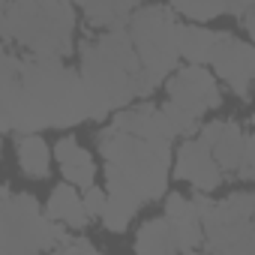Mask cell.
<instances>
[{
	"mask_svg": "<svg viewBox=\"0 0 255 255\" xmlns=\"http://www.w3.org/2000/svg\"><path fill=\"white\" fill-rule=\"evenodd\" d=\"M3 132H36L45 126H72L90 117L81 75L60 57L33 54L18 60L3 51Z\"/></svg>",
	"mask_w": 255,
	"mask_h": 255,
	"instance_id": "6da1fadb",
	"label": "cell"
},
{
	"mask_svg": "<svg viewBox=\"0 0 255 255\" xmlns=\"http://www.w3.org/2000/svg\"><path fill=\"white\" fill-rule=\"evenodd\" d=\"M81 81L90 117L96 120H102L108 111L126 105L135 96L153 93L159 84V78H153L144 69L132 36L123 33V27L99 39L81 42Z\"/></svg>",
	"mask_w": 255,
	"mask_h": 255,
	"instance_id": "7a4b0ae2",
	"label": "cell"
},
{
	"mask_svg": "<svg viewBox=\"0 0 255 255\" xmlns=\"http://www.w3.org/2000/svg\"><path fill=\"white\" fill-rule=\"evenodd\" d=\"M99 153L105 156L108 195L141 207L144 201H153L165 192L171 141H150L111 126L99 135Z\"/></svg>",
	"mask_w": 255,
	"mask_h": 255,
	"instance_id": "3957f363",
	"label": "cell"
},
{
	"mask_svg": "<svg viewBox=\"0 0 255 255\" xmlns=\"http://www.w3.org/2000/svg\"><path fill=\"white\" fill-rule=\"evenodd\" d=\"M72 6L69 0H3V39L45 57L72 51Z\"/></svg>",
	"mask_w": 255,
	"mask_h": 255,
	"instance_id": "277c9868",
	"label": "cell"
},
{
	"mask_svg": "<svg viewBox=\"0 0 255 255\" xmlns=\"http://www.w3.org/2000/svg\"><path fill=\"white\" fill-rule=\"evenodd\" d=\"M66 231L57 219L45 216L33 195H12L3 186V207H0V252L18 255V252H39V249H60Z\"/></svg>",
	"mask_w": 255,
	"mask_h": 255,
	"instance_id": "5b68a950",
	"label": "cell"
},
{
	"mask_svg": "<svg viewBox=\"0 0 255 255\" xmlns=\"http://www.w3.org/2000/svg\"><path fill=\"white\" fill-rule=\"evenodd\" d=\"M129 36L135 42V51L144 63V69L153 78H168L174 72L180 57V24L171 9L162 6H144L129 21Z\"/></svg>",
	"mask_w": 255,
	"mask_h": 255,
	"instance_id": "8992f818",
	"label": "cell"
},
{
	"mask_svg": "<svg viewBox=\"0 0 255 255\" xmlns=\"http://www.w3.org/2000/svg\"><path fill=\"white\" fill-rule=\"evenodd\" d=\"M201 219L210 249L255 252V192H240L222 204H210Z\"/></svg>",
	"mask_w": 255,
	"mask_h": 255,
	"instance_id": "52a82bcc",
	"label": "cell"
},
{
	"mask_svg": "<svg viewBox=\"0 0 255 255\" xmlns=\"http://www.w3.org/2000/svg\"><path fill=\"white\" fill-rule=\"evenodd\" d=\"M207 63L216 69L222 81H228L234 93L240 96L249 93V84L255 81V48L252 45L234 39L231 33H219Z\"/></svg>",
	"mask_w": 255,
	"mask_h": 255,
	"instance_id": "ba28073f",
	"label": "cell"
},
{
	"mask_svg": "<svg viewBox=\"0 0 255 255\" xmlns=\"http://www.w3.org/2000/svg\"><path fill=\"white\" fill-rule=\"evenodd\" d=\"M168 99L183 105V108H189L198 117L207 108H216L222 102V96L216 90V78L201 63H189L186 69H180L177 75L168 78Z\"/></svg>",
	"mask_w": 255,
	"mask_h": 255,
	"instance_id": "9c48e42d",
	"label": "cell"
},
{
	"mask_svg": "<svg viewBox=\"0 0 255 255\" xmlns=\"http://www.w3.org/2000/svg\"><path fill=\"white\" fill-rule=\"evenodd\" d=\"M177 177L192 180L195 189L210 192L222 183V168L213 156V147L204 138H189L177 153Z\"/></svg>",
	"mask_w": 255,
	"mask_h": 255,
	"instance_id": "30bf717a",
	"label": "cell"
},
{
	"mask_svg": "<svg viewBox=\"0 0 255 255\" xmlns=\"http://www.w3.org/2000/svg\"><path fill=\"white\" fill-rule=\"evenodd\" d=\"M111 126H117V129H123V132H135V135L150 138V141H171L177 135L171 120H168V114L162 108H153V105L120 111Z\"/></svg>",
	"mask_w": 255,
	"mask_h": 255,
	"instance_id": "8fae6325",
	"label": "cell"
},
{
	"mask_svg": "<svg viewBox=\"0 0 255 255\" xmlns=\"http://www.w3.org/2000/svg\"><path fill=\"white\" fill-rule=\"evenodd\" d=\"M54 159L60 162L63 177L69 183H75L78 189H90L93 186V180H96V162H93V156L75 138H60L57 147H54Z\"/></svg>",
	"mask_w": 255,
	"mask_h": 255,
	"instance_id": "7c38bea8",
	"label": "cell"
},
{
	"mask_svg": "<svg viewBox=\"0 0 255 255\" xmlns=\"http://www.w3.org/2000/svg\"><path fill=\"white\" fill-rule=\"evenodd\" d=\"M48 216L51 219H57V222H66V225H72V228H84L87 225V219H90V213H87V204H84V198L78 195V186L75 183H60L54 192H51V198H48Z\"/></svg>",
	"mask_w": 255,
	"mask_h": 255,
	"instance_id": "4fadbf2b",
	"label": "cell"
},
{
	"mask_svg": "<svg viewBox=\"0 0 255 255\" xmlns=\"http://www.w3.org/2000/svg\"><path fill=\"white\" fill-rule=\"evenodd\" d=\"M75 3L84 9L93 27H108V30L126 27V21H132L135 12V0H75Z\"/></svg>",
	"mask_w": 255,
	"mask_h": 255,
	"instance_id": "5bb4252c",
	"label": "cell"
},
{
	"mask_svg": "<svg viewBox=\"0 0 255 255\" xmlns=\"http://www.w3.org/2000/svg\"><path fill=\"white\" fill-rule=\"evenodd\" d=\"M138 252H183L180 249V237L174 222L165 219H150L138 228V240H135Z\"/></svg>",
	"mask_w": 255,
	"mask_h": 255,
	"instance_id": "9a60e30c",
	"label": "cell"
},
{
	"mask_svg": "<svg viewBox=\"0 0 255 255\" xmlns=\"http://www.w3.org/2000/svg\"><path fill=\"white\" fill-rule=\"evenodd\" d=\"M15 150H18V165H21V171H24L27 177H36V180L48 177V171H51L48 144H45L39 135L21 132L18 141H15Z\"/></svg>",
	"mask_w": 255,
	"mask_h": 255,
	"instance_id": "2e32d148",
	"label": "cell"
},
{
	"mask_svg": "<svg viewBox=\"0 0 255 255\" xmlns=\"http://www.w3.org/2000/svg\"><path fill=\"white\" fill-rule=\"evenodd\" d=\"M243 144H246V135H243V129H240V123L225 120L219 138L210 144V147H213V156H216V162H219V168H222V171L237 174L240 159H243Z\"/></svg>",
	"mask_w": 255,
	"mask_h": 255,
	"instance_id": "e0dca14e",
	"label": "cell"
},
{
	"mask_svg": "<svg viewBox=\"0 0 255 255\" xmlns=\"http://www.w3.org/2000/svg\"><path fill=\"white\" fill-rule=\"evenodd\" d=\"M216 36L219 33H210L204 27H195V24H180V54L189 60V63H207L210 60V51L216 45Z\"/></svg>",
	"mask_w": 255,
	"mask_h": 255,
	"instance_id": "ac0fdd59",
	"label": "cell"
},
{
	"mask_svg": "<svg viewBox=\"0 0 255 255\" xmlns=\"http://www.w3.org/2000/svg\"><path fill=\"white\" fill-rule=\"evenodd\" d=\"M171 9L189 15L192 21H210L225 12V0H171Z\"/></svg>",
	"mask_w": 255,
	"mask_h": 255,
	"instance_id": "d6986e66",
	"label": "cell"
},
{
	"mask_svg": "<svg viewBox=\"0 0 255 255\" xmlns=\"http://www.w3.org/2000/svg\"><path fill=\"white\" fill-rule=\"evenodd\" d=\"M162 111L168 114V120H171V126H174L177 135H192L198 129V114H192L189 108H183V105H177V102L168 99Z\"/></svg>",
	"mask_w": 255,
	"mask_h": 255,
	"instance_id": "ffe728a7",
	"label": "cell"
},
{
	"mask_svg": "<svg viewBox=\"0 0 255 255\" xmlns=\"http://www.w3.org/2000/svg\"><path fill=\"white\" fill-rule=\"evenodd\" d=\"M84 204H87V213H90V219H102V213H105V207H108V192H102V189H96V186H90V189H84Z\"/></svg>",
	"mask_w": 255,
	"mask_h": 255,
	"instance_id": "44dd1931",
	"label": "cell"
},
{
	"mask_svg": "<svg viewBox=\"0 0 255 255\" xmlns=\"http://www.w3.org/2000/svg\"><path fill=\"white\" fill-rule=\"evenodd\" d=\"M237 177H240V180H252V177H255V135H246V144H243V159H240Z\"/></svg>",
	"mask_w": 255,
	"mask_h": 255,
	"instance_id": "7402d4cb",
	"label": "cell"
},
{
	"mask_svg": "<svg viewBox=\"0 0 255 255\" xmlns=\"http://www.w3.org/2000/svg\"><path fill=\"white\" fill-rule=\"evenodd\" d=\"M252 3H255V0H225V12L234 15V18H246Z\"/></svg>",
	"mask_w": 255,
	"mask_h": 255,
	"instance_id": "603a6c76",
	"label": "cell"
},
{
	"mask_svg": "<svg viewBox=\"0 0 255 255\" xmlns=\"http://www.w3.org/2000/svg\"><path fill=\"white\" fill-rule=\"evenodd\" d=\"M60 249H66V252H96V246H93L90 240H81V237H72V240L66 237Z\"/></svg>",
	"mask_w": 255,
	"mask_h": 255,
	"instance_id": "cb8c5ba5",
	"label": "cell"
},
{
	"mask_svg": "<svg viewBox=\"0 0 255 255\" xmlns=\"http://www.w3.org/2000/svg\"><path fill=\"white\" fill-rule=\"evenodd\" d=\"M246 30H249V36H252V42H255V6H252L249 15H246Z\"/></svg>",
	"mask_w": 255,
	"mask_h": 255,
	"instance_id": "d4e9b609",
	"label": "cell"
}]
</instances>
